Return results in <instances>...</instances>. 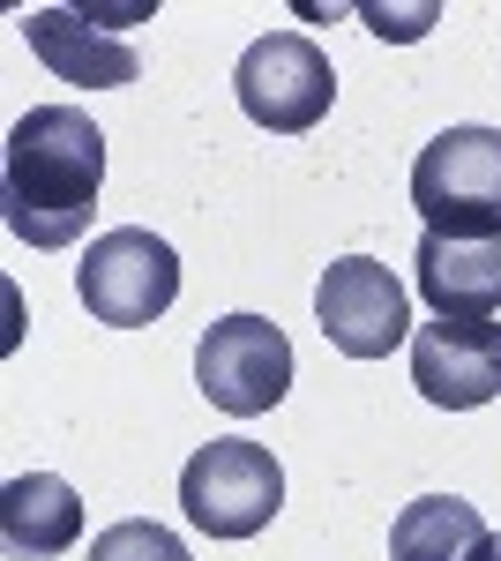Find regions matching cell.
<instances>
[{"label": "cell", "instance_id": "6da1fadb", "mask_svg": "<svg viewBox=\"0 0 501 561\" xmlns=\"http://www.w3.org/2000/svg\"><path fill=\"white\" fill-rule=\"evenodd\" d=\"M105 187V135L83 105H31L8 128L0 217L23 248H76Z\"/></svg>", "mask_w": 501, "mask_h": 561}, {"label": "cell", "instance_id": "7a4b0ae2", "mask_svg": "<svg viewBox=\"0 0 501 561\" xmlns=\"http://www.w3.org/2000/svg\"><path fill=\"white\" fill-rule=\"evenodd\" d=\"M412 203L442 240L501 232V128H442L412 158Z\"/></svg>", "mask_w": 501, "mask_h": 561}, {"label": "cell", "instance_id": "3957f363", "mask_svg": "<svg viewBox=\"0 0 501 561\" xmlns=\"http://www.w3.org/2000/svg\"><path fill=\"white\" fill-rule=\"evenodd\" d=\"M180 510L209 539H254L285 510V465L262 442H203L180 465Z\"/></svg>", "mask_w": 501, "mask_h": 561}, {"label": "cell", "instance_id": "277c9868", "mask_svg": "<svg viewBox=\"0 0 501 561\" xmlns=\"http://www.w3.org/2000/svg\"><path fill=\"white\" fill-rule=\"evenodd\" d=\"M76 293H83L90 322H105V330H150L180 300V255L158 232H143V225L98 232L90 255L76 262Z\"/></svg>", "mask_w": 501, "mask_h": 561}, {"label": "cell", "instance_id": "5b68a950", "mask_svg": "<svg viewBox=\"0 0 501 561\" xmlns=\"http://www.w3.org/2000/svg\"><path fill=\"white\" fill-rule=\"evenodd\" d=\"M240 113H248L254 128L270 135H307L322 113L337 105V68L330 53L315 38H299V31H270V38H254L240 53Z\"/></svg>", "mask_w": 501, "mask_h": 561}, {"label": "cell", "instance_id": "8992f818", "mask_svg": "<svg viewBox=\"0 0 501 561\" xmlns=\"http://www.w3.org/2000/svg\"><path fill=\"white\" fill-rule=\"evenodd\" d=\"M195 389L225 420H254L293 389V337L270 314H225L195 345Z\"/></svg>", "mask_w": 501, "mask_h": 561}, {"label": "cell", "instance_id": "52a82bcc", "mask_svg": "<svg viewBox=\"0 0 501 561\" xmlns=\"http://www.w3.org/2000/svg\"><path fill=\"white\" fill-rule=\"evenodd\" d=\"M315 322L344 359H389L412 337V293L375 255H337L315 285Z\"/></svg>", "mask_w": 501, "mask_h": 561}, {"label": "cell", "instance_id": "ba28073f", "mask_svg": "<svg viewBox=\"0 0 501 561\" xmlns=\"http://www.w3.org/2000/svg\"><path fill=\"white\" fill-rule=\"evenodd\" d=\"M412 382L434 412H479L501 397V322H419L412 330Z\"/></svg>", "mask_w": 501, "mask_h": 561}, {"label": "cell", "instance_id": "9c48e42d", "mask_svg": "<svg viewBox=\"0 0 501 561\" xmlns=\"http://www.w3.org/2000/svg\"><path fill=\"white\" fill-rule=\"evenodd\" d=\"M412 285H419V300L434 314H449V322H494L501 314V232H487V240L419 232Z\"/></svg>", "mask_w": 501, "mask_h": 561}, {"label": "cell", "instance_id": "30bf717a", "mask_svg": "<svg viewBox=\"0 0 501 561\" xmlns=\"http://www.w3.org/2000/svg\"><path fill=\"white\" fill-rule=\"evenodd\" d=\"M23 38H31V53H38L60 83H76V90H121V83L143 76L135 45L105 38L83 8H38V15H23Z\"/></svg>", "mask_w": 501, "mask_h": 561}, {"label": "cell", "instance_id": "8fae6325", "mask_svg": "<svg viewBox=\"0 0 501 561\" xmlns=\"http://www.w3.org/2000/svg\"><path fill=\"white\" fill-rule=\"evenodd\" d=\"M83 539V494L60 472H15L0 486V547L15 561H53Z\"/></svg>", "mask_w": 501, "mask_h": 561}, {"label": "cell", "instance_id": "7c38bea8", "mask_svg": "<svg viewBox=\"0 0 501 561\" xmlns=\"http://www.w3.org/2000/svg\"><path fill=\"white\" fill-rule=\"evenodd\" d=\"M479 539H487V517L464 494H419L389 524V561H471Z\"/></svg>", "mask_w": 501, "mask_h": 561}, {"label": "cell", "instance_id": "4fadbf2b", "mask_svg": "<svg viewBox=\"0 0 501 561\" xmlns=\"http://www.w3.org/2000/svg\"><path fill=\"white\" fill-rule=\"evenodd\" d=\"M90 561H187V547H180V531H166V524L127 517V524L90 539Z\"/></svg>", "mask_w": 501, "mask_h": 561}, {"label": "cell", "instance_id": "5bb4252c", "mask_svg": "<svg viewBox=\"0 0 501 561\" xmlns=\"http://www.w3.org/2000/svg\"><path fill=\"white\" fill-rule=\"evenodd\" d=\"M434 23V8H405V15H389V8H367V31H382V38H419Z\"/></svg>", "mask_w": 501, "mask_h": 561}, {"label": "cell", "instance_id": "9a60e30c", "mask_svg": "<svg viewBox=\"0 0 501 561\" xmlns=\"http://www.w3.org/2000/svg\"><path fill=\"white\" fill-rule=\"evenodd\" d=\"M471 561H501V531H487V539L471 547Z\"/></svg>", "mask_w": 501, "mask_h": 561}]
</instances>
